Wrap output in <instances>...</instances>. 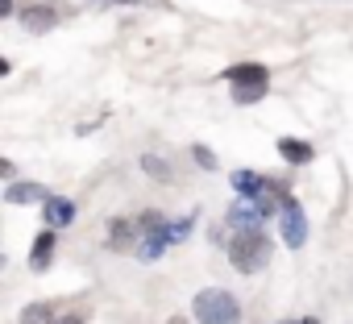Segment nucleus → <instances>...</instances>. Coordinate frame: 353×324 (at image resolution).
Listing matches in <instances>:
<instances>
[{"label": "nucleus", "mask_w": 353, "mask_h": 324, "mask_svg": "<svg viewBox=\"0 0 353 324\" xmlns=\"http://www.w3.org/2000/svg\"><path fill=\"white\" fill-rule=\"evenodd\" d=\"M254 208L250 204H241L233 216H229V225H233V241H229V258H233V266L241 270V274H258L266 262H270V237L254 225Z\"/></svg>", "instance_id": "f257e3e1"}, {"label": "nucleus", "mask_w": 353, "mask_h": 324, "mask_svg": "<svg viewBox=\"0 0 353 324\" xmlns=\"http://www.w3.org/2000/svg\"><path fill=\"white\" fill-rule=\"evenodd\" d=\"M192 312H196L200 324H237V320H241V303H237V295H229V291H221V287L200 291L196 303H192Z\"/></svg>", "instance_id": "f03ea898"}, {"label": "nucleus", "mask_w": 353, "mask_h": 324, "mask_svg": "<svg viewBox=\"0 0 353 324\" xmlns=\"http://www.w3.org/2000/svg\"><path fill=\"white\" fill-rule=\"evenodd\" d=\"M229 83H233L237 104H258L270 88V71L262 63H237V67H229Z\"/></svg>", "instance_id": "7ed1b4c3"}, {"label": "nucleus", "mask_w": 353, "mask_h": 324, "mask_svg": "<svg viewBox=\"0 0 353 324\" xmlns=\"http://www.w3.org/2000/svg\"><path fill=\"white\" fill-rule=\"evenodd\" d=\"M283 241L291 245V250H299L303 241H307V216H303V208H299V200H291L287 196V204H283Z\"/></svg>", "instance_id": "20e7f679"}, {"label": "nucleus", "mask_w": 353, "mask_h": 324, "mask_svg": "<svg viewBox=\"0 0 353 324\" xmlns=\"http://www.w3.org/2000/svg\"><path fill=\"white\" fill-rule=\"evenodd\" d=\"M54 21H59V13H54L50 5H38V9H30V13L21 17V26H26L30 34H46V30H50Z\"/></svg>", "instance_id": "39448f33"}, {"label": "nucleus", "mask_w": 353, "mask_h": 324, "mask_svg": "<svg viewBox=\"0 0 353 324\" xmlns=\"http://www.w3.org/2000/svg\"><path fill=\"white\" fill-rule=\"evenodd\" d=\"M42 212H46V225H50V229H63V225L75 221V204H71V200H46Z\"/></svg>", "instance_id": "423d86ee"}, {"label": "nucleus", "mask_w": 353, "mask_h": 324, "mask_svg": "<svg viewBox=\"0 0 353 324\" xmlns=\"http://www.w3.org/2000/svg\"><path fill=\"white\" fill-rule=\"evenodd\" d=\"M50 258H54V229H46V233H38L34 237V250H30V266H50Z\"/></svg>", "instance_id": "0eeeda50"}, {"label": "nucleus", "mask_w": 353, "mask_h": 324, "mask_svg": "<svg viewBox=\"0 0 353 324\" xmlns=\"http://www.w3.org/2000/svg\"><path fill=\"white\" fill-rule=\"evenodd\" d=\"M5 200L9 204H38V200H46V188L42 183H13L5 192Z\"/></svg>", "instance_id": "6e6552de"}, {"label": "nucleus", "mask_w": 353, "mask_h": 324, "mask_svg": "<svg viewBox=\"0 0 353 324\" xmlns=\"http://www.w3.org/2000/svg\"><path fill=\"white\" fill-rule=\"evenodd\" d=\"M279 154L287 158V162H312V145L307 141H299V137H279Z\"/></svg>", "instance_id": "1a4fd4ad"}, {"label": "nucleus", "mask_w": 353, "mask_h": 324, "mask_svg": "<svg viewBox=\"0 0 353 324\" xmlns=\"http://www.w3.org/2000/svg\"><path fill=\"white\" fill-rule=\"evenodd\" d=\"M266 183H270V179H262V175H254V171H237V175H233V188H237L245 200H254Z\"/></svg>", "instance_id": "9d476101"}, {"label": "nucleus", "mask_w": 353, "mask_h": 324, "mask_svg": "<svg viewBox=\"0 0 353 324\" xmlns=\"http://www.w3.org/2000/svg\"><path fill=\"white\" fill-rule=\"evenodd\" d=\"M141 171H150V179H158V183H170V179H174L170 162H162V158H154V154L141 158Z\"/></svg>", "instance_id": "9b49d317"}, {"label": "nucleus", "mask_w": 353, "mask_h": 324, "mask_svg": "<svg viewBox=\"0 0 353 324\" xmlns=\"http://www.w3.org/2000/svg\"><path fill=\"white\" fill-rule=\"evenodd\" d=\"M21 324H50V307L46 303H30L21 312Z\"/></svg>", "instance_id": "f8f14e48"}, {"label": "nucleus", "mask_w": 353, "mask_h": 324, "mask_svg": "<svg viewBox=\"0 0 353 324\" xmlns=\"http://www.w3.org/2000/svg\"><path fill=\"white\" fill-rule=\"evenodd\" d=\"M196 162H200V167H216V154H212V150H200V145H196Z\"/></svg>", "instance_id": "ddd939ff"}, {"label": "nucleus", "mask_w": 353, "mask_h": 324, "mask_svg": "<svg viewBox=\"0 0 353 324\" xmlns=\"http://www.w3.org/2000/svg\"><path fill=\"white\" fill-rule=\"evenodd\" d=\"M13 13V0H0V17H9Z\"/></svg>", "instance_id": "4468645a"}, {"label": "nucleus", "mask_w": 353, "mask_h": 324, "mask_svg": "<svg viewBox=\"0 0 353 324\" xmlns=\"http://www.w3.org/2000/svg\"><path fill=\"white\" fill-rule=\"evenodd\" d=\"M59 324H83V316H63Z\"/></svg>", "instance_id": "2eb2a0df"}, {"label": "nucleus", "mask_w": 353, "mask_h": 324, "mask_svg": "<svg viewBox=\"0 0 353 324\" xmlns=\"http://www.w3.org/2000/svg\"><path fill=\"white\" fill-rule=\"evenodd\" d=\"M303 324H320V320H312V316H307V320H303Z\"/></svg>", "instance_id": "dca6fc26"}, {"label": "nucleus", "mask_w": 353, "mask_h": 324, "mask_svg": "<svg viewBox=\"0 0 353 324\" xmlns=\"http://www.w3.org/2000/svg\"><path fill=\"white\" fill-rule=\"evenodd\" d=\"M125 5H133V0H125Z\"/></svg>", "instance_id": "f3484780"}]
</instances>
